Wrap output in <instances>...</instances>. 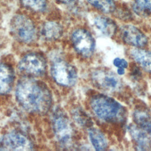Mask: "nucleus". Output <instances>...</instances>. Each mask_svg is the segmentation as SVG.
<instances>
[{
	"label": "nucleus",
	"instance_id": "obj_16",
	"mask_svg": "<svg viewBox=\"0 0 151 151\" xmlns=\"http://www.w3.org/2000/svg\"><path fill=\"white\" fill-rule=\"evenodd\" d=\"M44 37L48 40H56L63 34V28L58 22L49 21L46 22L42 29Z\"/></svg>",
	"mask_w": 151,
	"mask_h": 151
},
{
	"label": "nucleus",
	"instance_id": "obj_11",
	"mask_svg": "<svg viewBox=\"0 0 151 151\" xmlns=\"http://www.w3.org/2000/svg\"><path fill=\"white\" fill-rule=\"evenodd\" d=\"M128 131L132 140L136 143L139 150L151 149V139L141 127L131 124L128 127Z\"/></svg>",
	"mask_w": 151,
	"mask_h": 151
},
{
	"label": "nucleus",
	"instance_id": "obj_2",
	"mask_svg": "<svg viewBox=\"0 0 151 151\" xmlns=\"http://www.w3.org/2000/svg\"><path fill=\"white\" fill-rule=\"evenodd\" d=\"M90 106L95 115L107 123H118L124 120L126 110L114 99L105 95H97L91 100Z\"/></svg>",
	"mask_w": 151,
	"mask_h": 151
},
{
	"label": "nucleus",
	"instance_id": "obj_13",
	"mask_svg": "<svg viewBox=\"0 0 151 151\" xmlns=\"http://www.w3.org/2000/svg\"><path fill=\"white\" fill-rule=\"evenodd\" d=\"M93 24L97 30L104 36L111 37L116 31V25L114 21L104 16L96 17L93 20Z\"/></svg>",
	"mask_w": 151,
	"mask_h": 151
},
{
	"label": "nucleus",
	"instance_id": "obj_15",
	"mask_svg": "<svg viewBox=\"0 0 151 151\" xmlns=\"http://www.w3.org/2000/svg\"><path fill=\"white\" fill-rule=\"evenodd\" d=\"M90 140L97 150H106L108 146L107 140L104 134L98 129L90 128L88 130Z\"/></svg>",
	"mask_w": 151,
	"mask_h": 151
},
{
	"label": "nucleus",
	"instance_id": "obj_12",
	"mask_svg": "<svg viewBox=\"0 0 151 151\" xmlns=\"http://www.w3.org/2000/svg\"><path fill=\"white\" fill-rule=\"evenodd\" d=\"M130 54L143 70L151 73V51L135 47L130 50Z\"/></svg>",
	"mask_w": 151,
	"mask_h": 151
},
{
	"label": "nucleus",
	"instance_id": "obj_6",
	"mask_svg": "<svg viewBox=\"0 0 151 151\" xmlns=\"http://www.w3.org/2000/svg\"><path fill=\"white\" fill-rule=\"evenodd\" d=\"M55 136L63 147H68L72 143L73 130L67 117L61 114H56L52 121Z\"/></svg>",
	"mask_w": 151,
	"mask_h": 151
},
{
	"label": "nucleus",
	"instance_id": "obj_1",
	"mask_svg": "<svg viewBox=\"0 0 151 151\" xmlns=\"http://www.w3.org/2000/svg\"><path fill=\"white\" fill-rule=\"evenodd\" d=\"M15 95L21 107L32 113H44L51 103V95L47 87L31 78L22 79L18 83Z\"/></svg>",
	"mask_w": 151,
	"mask_h": 151
},
{
	"label": "nucleus",
	"instance_id": "obj_24",
	"mask_svg": "<svg viewBox=\"0 0 151 151\" xmlns=\"http://www.w3.org/2000/svg\"><path fill=\"white\" fill-rule=\"evenodd\" d=\"M117 75H119V76H122V75L124 74L125 68H117Z\"/></svg>",
	"mask_w": 151,
	"mask_h": 151
},
{
	"label": "nucleus",
	"instance_id": "obj_19",
	"mask_svg": "<svg viewBox=\"0 0 151 151\" xmlns=\"http://www.w3.org/2000/svg\"><path fill=\"white\" fill-rule=\"evenodd\" d=\"M133 8L138 15L142 16L151 15V0H133Z\"/></svg>",
	"mask_w": 151,
	"mask_h": 151
},
{
	"label": "nucleus",
	"instance_id": "obj_14",
	"mask_svg": "<svg viewBox=\"0 0 151 151\" xmlns=\"http://www.w3.org/2000/svg\"><path fill=\"white\" fill-rule=\"evenodd\" d=\"M14 83V74L11 68L5 64H0V94L10 91Z\"/></svg>",
	"mask_w": 151,
	"mask_h": 151
},
{
	"label": "nucleus",
	"instance_id": "obj_9",
	"mask_svg": "<svg viewBox=\"0 0 151 151\" xmlns=\"http://www.w3.org/2000/svg\"><path fill=\"white\" fill-rule=\"evenodd\" d=\"M0 149L8 150H29L32 145L28 139L18 132H11L5 135L0 142Z\"/></svg>",
	"mask_w": 151,
	"mask_h": 151
},
{
	"label": "nucleus",
	"instance_id": "obj_22",
	"mask_svg": "<svg viewBox=\"0 0 151 151\" xmlns=\"http://www.w3.org/2000/svg\"><path fill=\"white\" fill-rule=\"evenodd\" d=\"M74 118L76 119V121L82 125H84L87 124V122H88V117L86 116V114L82 112L81 111H76L74 113Z\"/></svg>",
	"mask_w": 151,
	"mask_h": 151
},
{
	"label": "nucleus",
	"instance_id": "obj_7",
	"mask_svg": "<svg viewBox=\"0 0 151 151\" xmlns=\"http://www.w3.org/2000/svg\"><path fill=\"white\" fill-rule=\"evenodd\" d=\"M71 41L76 51L81 55L88 57L95 48V40L91 34L82 28L76 29L71 35Z\"/></svg>",
	"mask_w": 151,
	"mask_h": 151
},
{
	"label": "nucleus",
	"instance_id": "obj_18",
	"mask_svg": "<svg viewBox=\"0 0 151 151\" xmlns=\"http://www.w3.org/2000/svg\"><path fill=\"white\" fill-rule=\"evenodd\" d=\"M92 6L104 13H111L114 11L116 4L114 0H87Z\"/></svg>",
	"mask_w": 151,
	"mask_h": 151
},
{
	"label": "nucleus",
	"instance_id": "obj_10",
	"mask_svg": "<svg viewBox=\"0 0 151 151\" xmlns=\"http://www.w3.org/2000/svg\"><path fill=\"white\" fill-rule=\"evenodd\" d=\"M120 35L124 42L136 48H142L147 43V37L132 25L123 26L120 28Z\"/></svg>",
	"mask_w": 151,
	"mask_h": 151
},
{
	"label": "nucleus",
	"instance_id": "obj_5",
	"mask_svg": "<svg viewBox=\"0 0 151 151\" xmlns=\"http://www.w3.org/2000/svg\"><path fill=\"white\" fill-rule=\"evenodd\" d=\"M51 73L56 83L63 86H73L77 80L75 69L65 61H55L51 66Z\"/></svg>",
	"mask_w": 151,
	"mask_h": 151
},
{
	"label": "nucleus",
	"instance_id": "obj_8",
	"mask_svg": "<svg viewBox=\"0 0 151 151\" xmlns=\"http://www.w3.org/2000/svg\"><path fill=\"white\" fill-rule=\"evenodd\" d=\"M19 70L28 75L38 76L42 75L46 69L44 58L35 53H29L25 55L19 64Z\"/></svg>",
	"mask_w": 151,
	"mask_h": 151
},
{
	"label": "nucleus",
	"instance_id": "obj_17",
	"mask_svg": "<svg viewBox=\"0 0 151 151\" xmlns=\"http://www.w3.org/2000/svg\"><path fill=\"white\" fill-rule=\"evenodd\" d=\"M133 118L139 126L151 137V119L149 115L143 111H136Z\"/></svg>",
	"mask_w": 151,
	"mask_h": 151
},
{
	"label": "nucleus",
	"instance_id": "obj_21",
	"mask_svg": "<svg viewBox=\"0 0 151 151\" xmlns=\"http://www.w3.org/2000/svg\"><path fill=\"white\" fill-rule=\"evenodd\" d=\"M112 64L113 66H114L116 68H124L126 69L128 67V65H129L128 62L124 58H120L119 57H115L113 60Z\"/></svg>",
	"mask_w": 151,
	"mask_h": 151
},
{
	"label": "nucleus",
	"instance_id": "obj_23",
	"mask_svg": "<svg viewBox=\"0 0 151 151\" xmlns=\"http://www.w3.org/2000/svg\"><path fill=\"white\" fill-rule=\"evenodd\" d=\"M59 3L63 4H69L72 3L74 0H55Z\"/></svg>",
	"mask_w": 151,
	"mask_h": 151
},
{
	"label": "nucleus",
	"instance_id": "obj_3",
	"mask_svg": "<svg viewBox=\"0 0 151 151\" xmlns=\"http://www.w3.org/2000/svg\"><path fill=\"white\" fill-rule=\"evenodd\" d=\"M10 28L13 36L22 42H32L37 37L36 28L34 23L23 15L14 16L12 19Z\"/></svg>",
	"mask_w": 151,
	"mask_h": 151
},
{
	"label": "nucleus",
	"instance_id": "obj_4",
	"mask_svg": "<svg viewBox=\"0 0 151 151\" xmlns=\"http://www.w3.org/2000/svg\"><path fill=\"white\" fill-rule=\"evenodd\" d=\"M94 83L100 88L109 92L119 91L123 88L121 79L113 72L106 70H97L92 74Z\"/></svg>",
	"mask_w": 151,
	"mask_h": 151
},
{
	"label": "nucleus",
	"instance_id": "obj_20",
	"mask_svg": "<svg viewBox=\"0 0 151 151\" xmlns=\"http://www.w3.org/2000/svg\"><path fill=\"white\" fill-rule=\"evenodd\" d=\"M25 8L35 12H41L45 9L47 0H21Z\"/></svg>",
	"mask_w": 151,
	"mask_h": 151
}]
</instances>
